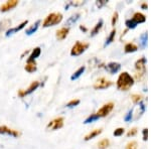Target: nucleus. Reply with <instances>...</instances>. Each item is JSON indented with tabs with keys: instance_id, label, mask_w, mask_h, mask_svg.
Wrapping results in <instances>:
<instances>
[{
	"instance_id": "1",
	"label": "nucleus",
	"mask_w": 151,
	"mask_h": 149,
	"mask_svg": "<svg viewBox=\"0 0 151 149\" xmlns=\"http://www.w3.org/2000/svg\"><path fill=\"white\" fill-rule=\"evenodd\" d=\"M133 84H134L133 78L126 72L122 73V74L119 76L118 81H117V87L121 91H128L133 86Z\"/></svg>"
},
{
	"instance_id": "2",
	"label": "nucleus",
	"mask_w": 151,
	"mask_h": 149,
	"mask_svg": "<svg viewBox=\"0 0 151 149\" xmlns=\"http://www.w3.org/2000/svg\"><path fill=\"white\" fill-rule=\"evenodd\" d=\"M63 20V15L62 13H50V15H47V17L45 19L42 23L43 27H48V26H53L55 24L60 23Z\"/></svg>"
},
{
	"instance_id": "3",
	"label": "nucleus",
	"mask_w": 151,
	"mask_h": 149,
	"mask_svg": "<svg viewBox=\"0 0 151 149\" xmlns=\"http://www.w3.org/2000/svg\"><path fill=\"white\" fill-rule=\"evenodd\" d=\"M145 63H146V58H142L139 60H137L135 63V69H136V78L138 80L144 76L146 73V68H145Z\"/></svg>"
},
{
	"instance_id": "4",
	"label": "nucleus",
	"mask_w": 151,
	"mask_h": 149,
	"mask_svg": "<svg viewBox=\"0 0 151 149\" xmlns=\"http://www.w3.org/2000/svg\"><path fill=\"white\" fill-rule=\"evenodd\" d=\"M89 45L88 43H85V42H81V41H78L76 42L74 46L72 48V50H70V55H82L83 53L88 48Z\"/></svg>"
},
{
	"instance_id": "5",
	"label": "nucleus",
	"mask_w": 151,
	"mask_h": 149,
	"mask_svg": "<svg viewBox=\"0 0 151 149\" xmlns=\"http://www.w3.org/2000/svg\"><path fill=\"white\" fill-rule=\"evenodd\" d=\"M114 108V104L113 103H108V104H105L101 109L98 110V112L96 113L97 116L99 117H106L108 114H110V112L113 110Z\"/></svg>"
},
{
	"instance_id": "6",
	"label": "nucleus",
	"mask_w": 151,
	"mask_h": 149,
	"mask_svg": "<svg viewBox=\"0 0 151 149\" xmlns=\"http://www.w3.org/2000/svg\"><path fill=\"white\" fill-rule=\"evenodd\" d=\"M63 125H64V118L62 117H58V118H55V120L50 121L47 125V129H50V130H58V129L62 128Z\"/></svg>"
},
{
	"instance_id": "7",
	"label": "nucleus",
	"mask_w": 151,
	"mask_h": 149,
	"mask_svg": "<svg viewBox=\"0 0 151 149\" xmlns=\"http://www.w3.org/2000/svg\"><path fill=\"white\" fill-rule=\"evenodd\" d=\"M111 85H112L111 81L106 80L105 78H101V79H99L96 83H95L94 88L96 90H103V89H107V88H109Z\"/></svg>"
},
{
	"instance_id": "8",
	"label": "nucleus",
	"mask_w": 151,
	"mask_h": 149,
	"mask_svg": "<svg viewBox=\"0 0 151 149\" xmlns=\"http://www.w3.org/2000/svg\"><path fill=\"white\" fill-rule=\"evenodd\" d=\"M17 4H18L17 0H9V1H6L5 3L0 6V11H8L12 8H14Z\"/></svg>"
},
{
	"instance_id": "9",
	"label": "nucleus",
	"mask_w": 151,
	"mask_h": 149,
	"mask_svg": "<svg viewBox=\"0 0 151 149\" xmlns=\"http://www.w3.org/2000/svg\"><path fill=\"white\" fill-rule=\"evenodd\" d=\"M0 134H8V135H12L17 137L19 136V132L13 130V129H10L6 126H0Z\"/></svg>"
},
{
	"instance_id": "10",
	"label": "nucleus",
	"mask_w": 151,
	"mask_h": 149,
	"mask_svg": "<svg viewBox=\"0 0 151 149\" xmlns=\"http://www.w3.org/2000/svg\"><path fill=\"white\" fill-rule=\"evenodd\" d=\"M40 86V83L37 82V81H35V82H32L31 83V85L28 87V89L26 90V91H20L19 92V96H24V95H28V94H30V93H32L35 90L37 89V87Z\"/></svg>"
},
{
	"instance_id": "11",
	"label": "nucleus",
	"mask_w": 151,
	"mask_h": 149,
	"mask_svg": "<svg viewBox=\"0 0 151 149\" xmlns=\"http://www.w3.org/2000/svg\"><path fill=\"white\" fill-rule=\"evenodd\" d=\"M120 68H121L120 63H108V65H107L106 70L108 71L109 73H111V74H115V73H117L119 70H120Z\"/></svg>"
},
{
	"instance_id": "12",
	"label": "nucleus",
	"mask_w": 151,
	"mask_h": 149,
	"mask_svg": "<svg viewBox=\"0 0 151 149\" xmlns=\"http://www.w3.org/2000/svg\"><path fill=\"white\" fill-rule=\"evenodd\" d=\"M69 31H70V29L68 27H63V28L58 29L57 31V38L60 40H65L68 36V35H69Z\"/></svg>"
},
{
	"instance_id": "13",
	"label": "nucleus",
	"mask_w": 151,
	"mask_h": 149,
	"mask_svg": "<svg viewBox=\"0 0 151 149\" xmlns=\"http://www.w3.org/2000/svg\"><path fill=\"white\" fill-rule=\"evenodd\" d=\"M132 20H133L136 24H138V23H143V22H145V21H146V17H145L144 14L140 13V12H136V13L134 14Z\"/></svg>"
},
{
	"instance_id": "14",
	"label": "nucleus",
	"mask_w": 151,
	"mask_h": 149,
	"mask_svg": "<svg viewBox=\"0 0 151 149\" xmlns=\"http://www.w3.org/2000/svg\"><path fill=\"white\" fill-rule=\"evenodd\" d=\"M28 21L27 20H25V21H23L21 24H19V26H16V27H13V28H11V29H9V30H7V32H6V36H9L10 35H13L14 32H16V31H19V30H21L24 26L27 24Z\"/></svg>"
},
{
	"instance_id": "15",
	"label": "nucleus",
	"mask_w": 151,
	"mask_h": 149,
	"mask_svg": "<svg viewBox=\"0 0 151 149\" xmlns=\"http://www.w3.org/2000/svg\"><path fill=\"white\" fill-rule=\"evenodd\" d=\"M24 69H25L26 72H28V73L35 72V71H36V63H35V60H28Z\"/></svg>"
},
{
	"instance_id": "16",
	"label": "nucleus",
	"mask_w": 151,
	"mask_h": 149,
	"mask_svg": "<svg viewBox=\"0 0 151 149\" xmlns=\"http://www.w3.org/2000/svg\"><path fill=\"white\" fill-rule=\"evenodd\" d=\"M102 133V129H96V130H94V131H92V132H90L89 134L85 137V140L88 141V140H90V139H93L94 137H96V136H98L99 134H101Z\"/></svg>"
},
{
	"instance_id": "17",
	"label": "nucleus",
	"mask_w": 151,
	"mask_h": 149,
	"mask_svg": "<svg viewBox=\"0 0 151 149\" xmlns=\"http://www.w3.org/2000/svg\"><path fill=\"white\" fill-rule=\"evenodd\" d=\"M124 50H125V53H134V52H136V50H138V46L136 45H134V43L129 42V43H127V45H125Z\"/></svg>"
},
{
	"instance_id": "18",
	"label": "nucleus",
	"mask_w": 151,
	"mask_h": 149,
	"mask_svg": "<svg viewBox=\"0 0 151 149\" xmlns=\"http://www.w3.org/2000/svg\"><path fill=\"white\" fill-rule=\"evenodd\" d=\"M40 53H41V50H40V48H35V50L32 52V53H31V55H29L28 60H35L36 58H38V57L40 55Z\"/></svg>"
},
{
	"instance_id": "19",
	"label": "nucleus",
	"mask_w": 151,
	"mask_h": 149,
	"mask_svg": "<svg viewBox=\"0 0 151 149\" xmlns=\"http://www.w3.org/2000/svg\"><path fill=\"white\" fill-rule=\"evenodd\" d=\"M40 20H37L35 22V24H33L32 26H30L27 30H26V35H32V33H35V31H36V29L38 28V25H40Z\"/></svg>"
},
{
	"instance_id": "20",
	"label": "nucleus",
	"mask_w": 151,
	"mask_h": 149,
	"mask_svg": "<svg viewBox=\"0 0 151 149\" xmlns=\"http://www.w3.org/2000/svg\"><path fill=\"white\" fill-rule=\"evenodd\" d=\"M102 26H103V20H99V22L96 24V26L93 28V30H92L91 32V35H96L97 33L99 32V30L102 28Z\"/></svg>"
},
{
	"instance_id": "21",
	"label": "nucleus",
	"mask_w": 151,
	"mask_h": 149,
	"mask_svg": "<svg viewBox=\"0 0 151 149\" xmlns=\"http://www.w3.org/2000/svg\"><path fill=\"white\" fill-rule=\"evenodd\" d=\"M109 144H110V141L108 139H103V140H101L98 143V147L100 149H106L109 146Z\"/></svg>"
},
{
	"instance_id": "22",
	"label": "nucleus",
	"mask_w": 151,
	"mask_h": 149,
	"mask_svg": "<svg viewBox=\"0 0 151 149\" xmlns=\"http://www.w3.org/2000/svg\"><path fill=\"white\" fill-rule=\"evenodd\" d=\"M84 71H85V67L80 68V69L78 70L77 72H76L75 74L72 76V78H70V79H72V80H77L78 78H80V77H81V75L83 74V73H84Z\"/></svg>"
},
{
	"instance_id": "23",
	"label": "nucleus",
	"mask_w": 151,
	"mask_h": 149,
	"mask_svg": "<svg viewBox=\"0 0 151 149\" xmlns=\"http://www.w3.org/2000/svg\"><path fill=\"white\" fill-rule=\"evenodd\" d=\"M115 35H116V29H113V30L111 31L110 35H109V36H108V38H107V40H106V43H105V45H109V43H111L112 41H113V40H114V36H115Z\"/></svg>"
},
{
	"instance_id": "24",
	"label": "nucleus",
	"mask_w": 151,
	"mask_h": 149,
	"mask_svg": "<svg viewBox=\"0 0 151 149\" xmlns=\"http://www.w3.org/2000/svg\"><path fill=\"white\" fill-rule=\"evenodd\" d=\"M126 149H137V142L136 141H131L127 144Z\"/></svg>"
},
{
	"instance_id": "25",
	"label": "nucleus",
	"mask_w": 151,
	"mask_h": 149,
	"mask_svg": "<svg viewBox=\"0 0 151 149\" xmlns=\"http://www.w3.org/2000/svg\"><path fill=\"white\" fill-rule=\"evenodd\" d=\"M126 25H127V27H128V28H135L137 24L134 22L132 19H128V20L126 21Z\"/></svg>"
},
{
	"instance_id": "26",
	"label": "nucleus",
	"mask_w": 151,
	"mask_h": 149,
	"mask_svg": "<svg viewBox=\"0 0 151 149\" xmlns=\"http://www.w3.org/2000/svg\"><path fill=\"white\" fill-rule=\"evenodd\" d=\"M97 119H99V117L97 116L96 114H93L92 116H90L89 118H88L87 120L85 121V123H86V124H87V123H91V122H93V121H95V120H97Z\"/></svg>"
},
{
	"instance_id": "27",
	"label": "nucleus",
	"mask_w": 151,
	"mask_h": 149,
	"mask_svg": "<svg viewBox=\"0 0 151 149\" xmlns=\"http://www.w3.org/2000/svg\"><path fill=\"white\" fill-rule=\"evenodd\" d=\"M79 104H80V100H72V101L67 104V107H75Z\"/></svg>"
},
{
	"instance_id": "28",
	"label": "nucleus",
	"mask_w": 151,
	"mask_h": 149,
	"mask_svg": "<svg viewBox=\"0 0 151 149\" xmlns=\"http://www.w3.org/2000/svg\"><path fill=\"white\" fill-rule=\"evenodd\" d=\"M124 133V128H118L114 131V136H121Z\"/></svg>"
},
{
	"instance_id": "29",
	"label": "nucleus",
	"mask_w": 151,
	"mask_h": 149,
	"mask_svg": "<svg viewBox=\"0 0 151 149\" xmlns=\"http://www.w3.org/2000/svg\"><path fill=\"white\" fill-rule=\"evenodd\" d=\"M132 101L134 102V103H138V102L141 100V96L140 95H132Z\"/></svg>"
},
{
	"instance_id": "30",
	"label": "nucleus",
	"mask_w": 151,
	"mask_h": 149,
	"mask_svg": "<svg viewBox=\"0 0 151 149\" xmlns=\"http://www.w3.org/2000/svg\"><path fill=\"white\" fill-rule=\"evenodd\" d=\"M117 20H118V12H115L113 14V18H112V25H115Z\"/></svg>"
},
{
	"instance_id": "31",
	"label": "nucleus",
	"mask_w": 151,
	"mask_h": 149,
	"mask_svg": "<svg viewBox=\"0 0 151 149\" xmlns=\"http://www.w3.org/2000/svg\"><path fill=\"white\" fill-rule=\"evenodd\" d=\"M141 40H142V45L145 46L146 45V41H147V33H144V35L141 36Z\"/></svg>"
},
{
	"instance_id": "32",
	"label": "nucleus",
	"mask_w": 151,
	"mask_h": 149,
	"mask_svg": "<svg viewBox=\"0 0 151 149\" xmlns=\"http://www.w3.org/2000/svg\"><path fill=\"white\" fill-rule=\"evenodd\" d=\"M147 138H148V129L145 128V129H143V140L146 141Z\"/></svg>"
},
{
	"instance_id": "33",
	"label": "nucleus",
	"mask_w": 151,
	"mask_h": 149,
	"mask_svg": "<svg viewBox=\"0 0 151 149\" xmlns=\"http://www.w3.org/2000/svg\"><path fill=\"white\" fill-rule=\"evenodd\" d=\"M136 133H137V128H133V129H131V130L128 132L127 135L128 136H133V135H135Z\"/></svg>"
},
{
	"instance_id": "34",
	"label": "nucleus",
	"mask_w": 151,
	"mask_h": 149,
	"mask_svg": "<svg viewBox=\"0 0 151 149\" xmlns=\"http://www.w3.org/2000/svg\"><path fill=\"white\" fill-rule=\"evenodd\" d=\"M78 16H80V14L79 13H77L76 15H74V16H72V18H70L69 19V23H70V22H74V21H76L78 19Z\"/></svg>"
},
{
	"instance_id": "35",
	"label": "nucleus",
	"mask_w": 151,
	"mask_h": 149,
	"mask_svg": "<svg viewBox=\"0 0 151 149\" xmlns=\"http://www.w3.org/2000/svg\"><path fill=\"white\" fill-rule=\"evenodd\" d=\"M132 118V110L129 111V113L127 114V116L125 117V121H130V119Z\"/></svg>"
},
{
	"instance_id": "36",
	"label": "nucleus",
	"mask_w": 151,
	"mask_h": 149,
	"mask_svg": "<svg viewBox=\"0 0 151 149\" xmlns=\"http://www.w3.org/2000/svg\"><path fill=\"white\" fill-rule=\"evenodd\" d=\"M106 0H101V1H100V2H97V5H98L99 7L100 6H102V5H103V4H105V3H106Z\"/></svg>"
},
{
	"instance_id": "37",
	"label": "nucleus",
	"mask_w": 151,
	"mask_h": 149,
	"mask_svg": "<svg viewBox=\"0 0 151 149\" xmlns=\"http://www.w3.org/2000/svg\"><path fill=\"white\" fill-rule=\"evenodd\" d=\"M80 28H81L82 30H84V31H86V30H87V28H86V27H84V26H81Z\"/></svg>"
},
{
	"instance_id": "38",
	"label": "nucleus",
	"mask_w": 151,
	"mask_h": 149,
	"mask_svg": "<svg viewBox=\"0 0 151 149\" xmlns=\"http://www.w3.org/2000/svg\"><path fill=\"white\" fill-rule=\"evenodd\" d=\"M142 7H143V8H146V7H147V4L144 3V4H143V5H142Z\"/></svg>"
}]
</instances>
